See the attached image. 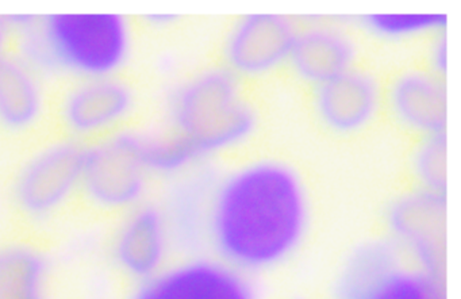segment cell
Wrapping results in <instances>:
<instances>
[{
  "instance_id": "9c48e42d",
  "label": "cell",
  "mask_w": 461,
  "mask_h": 299,
  "mask_svg": "<svg viewBox=\"0 0 461 299\" xmlns=\"http://www.w3.org/2000/svg\"><path fill=\"white\" fill-rule=\"evenodd\" d=\"M86 150L75 142H61L29 160L14 187L21 212L36 220L58 212L82 186Z\"/></svg>"
},
{
  "instance_id": "5b68a950",
  "label": "cell",
  "mask_w": 461,
  "mask_h": 299,
  "mask_svg": "<svg viewBox=\"0 0 461 299\" xmlns=\"http://www.w3.org/2000/svg\"><path fill=\"white\" fill-rule=\"evenodd\" d=\"M149 175L140 152L139 136L120 134L86 150L80 188L96 206L131 210L141 204Z\"/></svg>"
},
{
  "instance_id": "4fadbf2b",
  "label": "cell",
  "mask_w": 461,
  "mask_h": 299,
  "mask_svg": "<svg viewBox=\"0 0 461 299\" xmlns=\"http://www.w3.org/2000/svg\"><path fill=\"white\" fill-rule=\"evenodd\" d=\"M357 45L352 34L331 23L299 26L288 68L312 88L355 68Z\"/></svg>"
},
{
  "instance_id": "7a4b0ae2",
  "label": "cell",
  "mask_w": 461,
  "mask_h": 299,
  "mask_svg": "<svg viewBox=\"0 0 461 299\" xmlns=\"http://www.w3.org/2000/svg\"><path fill=\"white\" fill-rule=\"evenodd\" d=\"M169 107L172 133L185 140L201 160L241 147L258 126L242 80L222 66L203 69L182 83Z\"/></svg>"
},
{
  "instance_id": "277c9868",
  "label": "cell",
  "mask_w": 461,
  "mask_h": 299,
  "mask_svg": "<svg viewBox=\"0 0 461 299\" xmlns=\"http://www.w3.org/2000/svg\"><path fill=\"white\" fill-rule=\"evenodd\" d=\"M342 299H447L445 274L404 256L391 241L364 245L339 279Z\"/></svg>"
},
{
  "instance_id": "2e32d148",
  "label": "cell",
  "mask_w": 461,
  "mask_h": 299,
  "mask_svg": "<svg viewBox=\"0 0 461 299\" xmlns=\"http://www.w3.org/2000/svg\"><path fill=\"white\" fill-rule=\"evenodd\" d=\"M41 94L31 69L0 53V123L21 131L39 117Z\"/></svg>"
},
{
  "instance_id": "8fae6325",
  "label": "cell",
  "mask_w": 461,
  "mask_h": 299,
  "mask_svg": "<svg viewBox=\"0 0 461 299\" xmlns=\"http://www.w3.org/2000/svg\"><path fill=\"white\" fill-rule=\"evenodd\" d=\"M384 107L396 125L420 139L447 134V80L428 67L399 72L384 87Z\"/></svg>"
},
{
  "instance_id": "3957f363",
  "label": "cell",
  "mask_w": 461,
  "mask_h": 299,
  "mask_svg": "<svg viewBox=\"0 0 461 299\" xmlns=\"http://www.w3.org/2000/svg\"><path fill=\"white\" fill-rule=\"evenodd\" d=\"M12 21L23 29L26 52L36 63L90 79L117 71L131 47L128 23L120 15L58 14Z\"/></svg>"
},
{
  "instance_id": "30bf717a",
  "label": "cell",
  "mask_w": 461,
  "mask_h": 299,
  "mask_svg": "<svg viewBox=\"0 0 461 299\" xmlns=\"http://www.w3.org/2000/svg\"><path fill=\"white\" fill-rule=\"evenodd\" d=\"M312 109L323 128L352 136L374 125L384 109V86L356 66L312 88Z\"/></svg>"
},
{
  "instance_id": "ac0fdd59",
  "label": "cell",
  "mask_w": 461,
  "mask_h": 299,
  "mask_svg": "<svg viewBox=\"0 0 461 299\" xmlns=\"http://www.w3.org/2000/svg\"><path fill=\"white\" fill-rule=\"evenodd\" d=\"M447 134L420 139L414 158L420 187L447 194Z\"/></svg>"
},
{
  "instance_id": "52a82bcc",
  "label": "cell",
  "mask_w": 461,
  "mask_h": 299,
  "mask_svg": "<svg viewBox=\"0 0 461 299\" xmlns=\"http://www.w3.org/2000/svg\"><path fill=\"white\" fill-rule=\"evenodd\" d=\"M390 241L415 263L445 274L447 194L418 187L393 202L387 215Z\"/></svg>"
},
{
  "instance_id": "8992f818",
  "label": "cell",
  "mask_w": 461,
  "mask_h": 299,
  "mask_svg": "<svg viewBox=\"0 0 461 299\" xmlns=\"http://www.w3.org/2000/svg\"><path fill=\"white\" fill-rule=\"evenodd\" d=\"M299 25L287 15L253 13L237 20L223 40V66L240 80L288 67Z\"/></svg>"
},
{
  "instance_id": "7c38bea8",
  "label": "cell",
  "mask_w": 461,
  "mask_h": 299,
  "mask_svg": "<svg viewBox=\"0 0 461 299\" xmlns=\"http://www.w3.org/2000/svg\"><path fill=\"white\" fill-rule=\"evenodd\" d=\"M172 241L166 212L152 204H139L121 225L113 256L125 274L141 283L169 264L167 260Z\"/></svg>"
},
{
  "instance_id": "ba28073f",
  "label": "cell",
  "mask_w": 461,
  "mask_h": 299,
  "mask_svg": "<svg viewBox=\"0 0 461 299\" xmlns=\"http://www.w3.org/2000/svg\"><path fill=\"white\" fill-rule=\"evenodd\" d=\"M131 299H256L250 276L214 255L167 264L140 283Z\"/></svg>"
},
{
  "instance_id": "6da1fadb",
  "label": "cell",
  "mask_w": 461,
  "mask_h": 299,
  "mask_svg": "<svg viewBox=\"0 0 461 299\" xmlns=\"http://www.w3.org/2000/svg\"><path fill=\"white\" fill-rule=\"evenodd\" d=\"M299 172L277 159L248 161L210 186L203 239L212 255L252 276L285 266L310 229Z\"/></svg>"
},
{
  "instance_id": "ffe728a7",
  "label": "cell",
  "mask_w": 461,
  "mask_h": 299,
  "mask_svg": "<svg viewBox=\"0 0 461 299\" xmlns=\"http://www.w3.org/2000/svg\"><path fill=\"white\" fill-rule=\"evenodd\" d=\"M10 26H12V18L0 17V50L4 47Z\"/></svg>"
},
{
  "instance_id": "5bb4252c",
  "label": "cell",
  "mask_w": 461,
  "mask_h": 299,
  "mask_svg": "<svg viewBox=\"0 0 461 299\" xmlns=\"http://www.w3.org/2000/svg\"><path fill=\"white\" fill-rule=\"evenodd\" d=\"M133 106L131 91L112 77L91 79L67 99L64 117L77 133H93L120 121Z\"/></svg>"
},
{
  "instance_id": "d6986e66",
  "label": "cell",
  "mask_w": 461,
  "mask_h": 299,
  "mask_svg": "<svg viewBox=\"0 0 461 299\" xmlns=\"http://www.w3.org/2000/svg\"><path fill=\"white\" fill-rule=\"evenodd\" d=\"M433 42L429 48V66L428 68L439 77H447V32L434 36Z\"/></svg>"
},
{
  "instance_id": "e0dca14e",
  "label": "cell",
  "mask_w": 461,
  "mask_h": 299,
  "mask_svg": "<svg viewBox=\"0 0 461 299\" xmlns=\"http://www.w3.org/2000/svg\"><path fill=\"white\" fill-rule=\"evenodd\" d=\"M366 33L384 41H407L447 32L445 14H368L361 18Z\"/></svg>"
},
{
  "instance_id": "9a60e30c",
  "label": "cell",
  "mask_w": 461,
  "mask_h": 299,
  "mask_svg": "<svg viewBox=\"0 0 461 299\" xmlns=\"http://www.w3.org/2000/svg\"><path fill=\"white\" fill-rule=\"evenodd\" d=\"M50 263L29 245L0 247V299H47Z\"/></svg>"
}]
</instances>
